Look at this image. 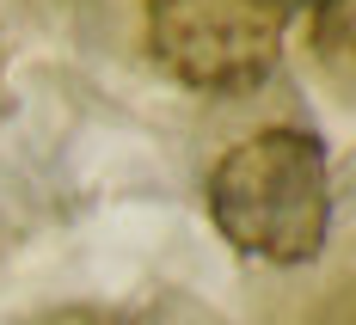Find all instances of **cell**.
I'll return each mask as SVG.
<instances>
[{
	"label": "cell",
	"mask_w": 356,
	"mask_h": 325,
	"mask_svg": "<svg viewBox=\"0 0 356 325\" xmlns=\"http://www.w3.org/2000/svg\"><path fill=\"white\" fill-rule=\"evenodd\" d=\"M314 43L320 56L356 68V0H314Z\"/></svg>",
	"instance_id": "3957f363"
},
{
	"label": "cell",
	"mask_w": 356,
	"mask_h": 325,
	"mask_svg": "<svg viewBox=\"0 0 356 325\" xmlns=\"http://www.w3.org/2000/svg\"><path fill=\"white\" fill-rule=\"evenodd\" d=\"M31 325H117L111 313H99V307H49L43 319H31Z\"/></svg>",
	"instance_id": "277c9868"
},
{
	"label": "cell",
	"mask_w": 356,
	"mask_h": 325,
	"mask_svg": "<svg viewBox=\"0 0 356 325\" xmlns=\"http://www.w3.org/2000/svg\"><path fill=\"white\" fill-rule=\"evenodd\" d=\"M277 0H147V49L191 92H246L283 56Z\"/></svg>",
	"instance_id": "7a4b0ae2"
},
{
	"label": "cell",
	"mask_w": 356,
	"mask_h": 325,
	"mask_svg": "<svg viewBox=\"0 0 356 325\" xmlns=\"http://www.w3.org/2000/svg\"><path fill=\"white\" fill-rule=\"evenodd\" d=\"M209 221L258 264H314L332 240V160L307 129H258L209 172Z\"/></svg>",
	"instance_id": "6da1fadb"
},
{
	"label": "cell",
	"mask_w": 356,
	"mask_h": 325,
	"mask_svg": "<svg viewBox=\"0 0 356 325\" xmlns=\"http://www.w3.org/2000/svg\"><path fill=\"white\" fill-rule=\"evenodd\" d=\"M277 6H289V0H277Z\"/></svg>",
	"instance_id": "5b68a950"
}]
</instances>
